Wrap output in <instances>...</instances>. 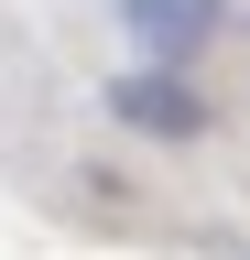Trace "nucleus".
Instances as JSON below:
<instances>
[{
	"mask_svg": "<svg viewBox=\"0 0 250 260\" xmlns=\"http://www.w3.org/2000/svg\"><path fill=\"white\" fill-rule=\"evenodd\" d=\"M207 32H217V0H131V44L163 65V76H174V65H196Z\"/></svg>",
	"mask_w": 250,
	"mask_h": 260,
	"instance_id": "nucleus-1",
	"label": "nucleus"
},
{
	"mask_svg": "<svg viewBox=\"0 0 250 260\" xmlns=\"http://www.w3.org/2000/svg\"><path fill=\"white\" fill-rule=\"evenodd\" d=\"M120 109H131L142 130H196V119H207V109H196L185 87H120Z\"/></svg>",
	"mask_w": 250,
	"mask_h": 260,
	"instance_id": "nucleus-2",
	"label": "nucleus"
}]
</instances>
